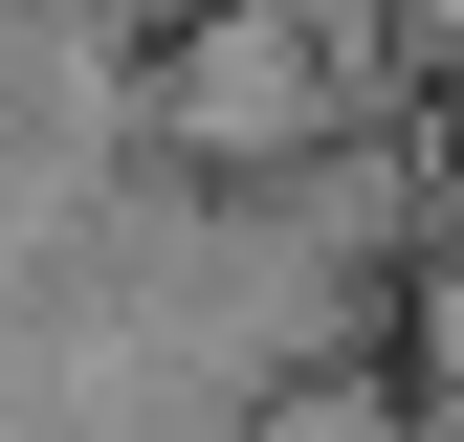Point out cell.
Returning a JSON list of instances; mask_svg holds the SVG:
<instances>
[{"mask_svg":"<svg viewBox=\"0 0 464 442\" xmlns=\"http://www.w3.org/2000/svg\"><path fill=\"white\" fill-rule=\"evenodd\" d=\"M354 89H398V44L354 0H178V44H155L111 110H133L178 178H287V155L354 133Z\"/></svg>","mask_w":464,"mask_h":442,"instance_id":"obj_1","label":"cell"},{"mask_svg":"<svg viewBox=\"0 0 464 442\" xmlns=\"http://www.w3.org/2000/svg\"><path fill=\"white\" fill-rule=\"evenodd\" d=\"M420 399H464V244L420 265Z\"/></svg>","mask_w":464,"mask_h":442,"instance_id":"obj_3","label":"cell"},{"mask_svg":"<svg viewBox=\"0 0 464 442\" xmlns=\"http://www.w3.org/2000/svg\"><path fill=\"white\" fill-rule=\"evenodd\" d=\"M244 442H420V399L354 354H287V376H244Z\"/></svg>","mask_w":464,"mask_h":442,"instance_id":"obj_2","label":"cell"}]
</instances>
